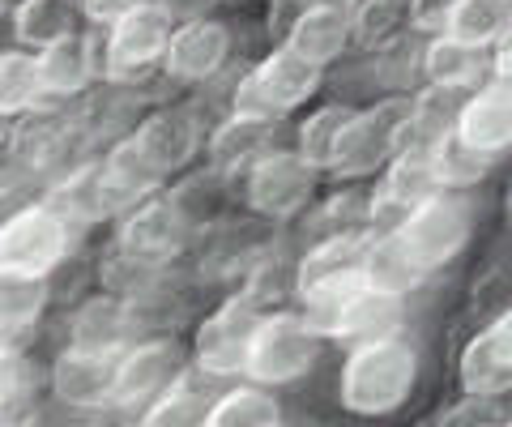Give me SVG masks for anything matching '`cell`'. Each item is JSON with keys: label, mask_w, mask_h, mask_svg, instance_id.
<instances>
[{"label": "cell", "mask_w": 512, "mask_h": 427, "mask_svg": "<svg viewBox=\"0 0 512 427\" xmlns=\"http://www.w3.org/2000/svg\"><path fill=\"white\" fill-rule=\"evenodd\" d=\"M175 376H180V351L175 342H137L124 346L116 359V381H111V402L116 406H150Z\"/></svg>", "instance_id": "cell-11"}, {"label": "cell", "mask_w": 512, "mask_h": 427, "mask_svg": "<svg viewBox=\"0 0 512 427\" xmlns=\"http://www.w3.org/2000/svg\"><path fill=\"white\" fill-rule=\"evenodd\" d=\"M346 43H350V13L342 5L299 9V18L291 26V39H286V47H291L295 56L312 60L316 69H325L329 60H338L346 52Z\"/></svg>", "instance_id": "cell-19"}, {"label": "cell", "mask_w": 512, "mask_h": 427, "mask_svg": "<svg viewBox=\"0 0 512 427\" xmlns=\"http://www.w3.org/2000/svg\"><path fill=\"white\" fill-rule=\"evenodd\" d=\"M436 427H504V423L491 415V402L466 398V402H457L453 410H444Z\"/></svg>", "instance_id": "cell-36"}, {"label": "cell", "mask_w": 512, "mask_h": 427, "mask_svg": "<svg viewBox=\"0 0 512 427\" xmlns=\"http://www.w3.org/2000/svg\"><path fill=\"white\" fill-rule=\"evenodd\" d=\"M397 244L406 248V257L419 265V274H431L448 265L470 240V205L457 197H427L393 227Z\"/></svg>", "instance_id": "cell-5"}, {"label": "cell", "mask_w": 512, "mask_h": 427, "mask_svg": "<svg viewBox=\"0 0 512 427\" xmlns=\"http://www.w3.org/2000/svg\"><path fill=\"white\" fill-rule=\"evenodd\" d=\"M133 141H137V150L150 158V167L158 171V176H171V171H180L192 158V150H197V124H192L188 112L175 107V112L150 116L133 133Z\"/></svg>", "instance_id": "cell-20"}, {"label": "cell", "mask_w": 512, "mask_h": 427, "mask_svg": "<svg viewBox=\"0 0 512 427\" xmlns=\"http://www.w3.org/2000/svg\"><path fill=\"white\" fill-rule=\"evenodd\" d=\"M316 355H320V334L299 312L261 316L244 372L261 385H291L312 368Z\"/></svg>", "instance_id": "cell-6"}, {"label": "cell", "mask_w": 512, "mask_h": 427, "mask_svg": "<svg viewBox=\"0 0 512 427\" xmlns=\"http://www.w3.org/2000/svg\"><path fill=\"white\" fill-rule=\"evenodd\" d=\"M316 188V167L295 150H265L248 171V201L265 218H291L308 205Z\"/></svg>", "instance_id": "cell-8"}, {"label": "cell", "mask_w": 512, "mask_h": 427, "mask_svg": "<svg viewBox=\"0 0 512 427\" xmlns=\"http://www.w3.org/2000/svg\"><path fill=\"white\" fill-rule=\"evenodd\" d=\"M457 112H461V90H444V86L423 90L419 99L410 103V120H406L402 150L431 154L448 133L457 129Z\"/></svg>", "instance_id": "cell-22"}, {"label": "cell", "mask_w": 512, "mask_h": 427, "mask_svg": "<svg viewBox=\"0 0 512 427\" xmlns=\"http://www.w3.org/2000/svg\"><path fill=\"white\" fill-rule=\"evenodd\" d=\"M427 163H431V180H436V188H470V184H478L487 176L491 158L474 154L470 146H461L457 133H448L440 146L427 154Z\"/></svg>", "instance_id": "cell-32"}, {"label": "cell", "mask_w": 512, "mask_h": 427, "mask_svg": "<svg viewBox=\"0 0 512 427\" xmlns=\"http://www.w3.org/2000/svg\"><path fill=\"white\" fill-rule=\"evenodd\" d=\"M47 308V282L35 274L0 270V334H22Z\"/></svg>", "instance_id": "cell-29"}, {"label": "cell", "mask_w": 512, "mask_h": 427, "mask_svg": "<svg viewBox=\"0 0 512 427\" xmlns=\"http://www.w3.org/2000/svg\"><path fill=\"white\" fill-rule=\"evenodd\" d=\"M423 69L431 77V86H444V90H466L483 77V52L478 47H466L448 35H436V43L427 47V60Z\"/></svg>", "instance_id": "cell-30"}, {"label": "cell", "mask_w": 512, "mask_h": 427, "mask_svg": "<svg viewBox=\"0 0 512 427\" xmlns=\"http://www.w3.org/2000/svg\"><path fill=\"white\" fill-rule=\"evenodd\" d=\"M440 188H436V180H431V163H427V154H419V150H397V163H393V171H389V180H384V197H380V205L376 210H397V214H410L419 201H427V197H436ZM397 218V223H402Z\"/></svg>", "instance_id": "cell-27"}, {"label": "cell", "mask_w": 512, "mask_h": 427, "mask_svg": "<svg viewBox=\"0 0 512 427\" xmlns=\"http://www.w3.org/2000/svg\"><path fill=\"white\" fill-rule=\"evenodd\" d=\"M406 120H410V99H384L376 107H367V112H350L338 146H333L329 171L338 180L372 176L376 167H384L402 150Z\"/></svg>", "instance_id": "cell-4"}, {"label": "cell", "mask_w": 512, "mask_h": 427, "mask_svg": "<svg viewBox=\"0 0 512 427\" xmlns=\"http://www.w3.org/2000/svg\"><path fill=\"white\" fill-rule=\"evenodd\" d=\"M171 39V13L163 5H141L124 13L120 22H111L107 39V77L128 82V77L146 73L154 60H163V47Z\"/></svg>", "instance_id": "cell-10"}, {"label": "cell", "mask_w": 512, "mask_h": 427, "mask_svg": "<svg viewBox=\"0 0 512 427\" xmlns=\"http://www.w3.org/2000/svg\"><path fill=\"white\" fill-rule=\"evenodd\" d=\"M184 231L188 223H184L180 205L150 197L146 205H137L128 214V223L120 231V252L133 265H163L184 248Z\"/></svg>", "instance_id": "cell-13"}, {"label": "cell", "mask_w": 512, "mask_h": 427, "mask_svg": "<svg viewBox=\"0 0 512 427\" xmlns=\"http://www.w3.org/2000/svg\"><path fill=\"white\" fill-rule=\"evenodd\" d=\"M363 252L367 240L363 235H329L325 244H316L308 257H303L299 274H295V291L303 295V321H308L316 334H325L333 312H338L350 295L363 282Z\"/></svg>", "instance_id": "cell-2"}, {"label": "cell", "mask_w": 512, "mask_h": 427, "mask_svg": "<svg viewBox=\"0 0 512 427\" xmlns=\"http://www.w3.org/2000/svg\"><path fill=\"white\" fill-rule=\"evenodd\" d=\"M35 69H39V86L52 90V94H77L90 73H94V56H90V43L82 35H69L52 47H43L35 56Z\"/></svg>", "instance_id": "cell-23"}, {"label": "cell", "mask_w": 512, "mask_h": 427, "mask_svg": "<svg viewBox=\"0 0 512 427\" xmlns=\"http://www.w3.org/2000/svg\"><path fill=\"white\" fill-rule=\"evenodd\" d=\"M73 35V0H22L18 9V39L35 43L39 52Z\"/></svg>", "instance_id": "cell-31"}, {"label": "cell", "mask_w": 512, "mask_h": 427, "mask_svg": "<svg viewBox=\"0 0 512 427\" xmlns=\"http://www.w3.org/2000/svg\"><path fill=\"white\" fill-rule=\"evenodd\" d=\"M0 137H5V116H0Z\"/></svg>", "instance_id": "cell-41"}, {"label": "cell", "mask_w": 512, "mask_h": 427, "mask_svg": "<svg viewBox=\"0 0 512 427\" xmlns=\"http://www.w3.org/2000/svg\"><path fill=\"white\" fill-rule=\"evenodd\" d=\"M512 385V316L495 321L474 334L461 351V389L474 402H500Z\"/></svg>", "instance_id": "cell-12"}, {"label": "cell", "mask_w": 512, "mask_h": 427, "mask_svg": "<svg viewBox=\"0 0 512 427\" xmlns=\"http://www.w3.org/2000/svg\"><path fill=\"white\" fill-rule=\"evenodd\" d=\"M457 141L470 146L483 158H500L512 141V90L508 82H491L474 94V99L461 103L457 112Z\"/></svg>", "instance_id": "cell-15"}, {"label": "cell", "mask_w": 512, "mask_h": 427, "mask_svg": "<svg viewBox=\"0 0 512 427\" xmlns=\"http://www.w3.org/2000/svg\"><path fill=\"white\" fill-rule=\"evenodd\" d=\"M265 124H248V120H231L227 129H218L214 137V167L218 171H239V167H248L256 163V158L265 154Z\"/></svg>", "instance_id": "cell-35"}, {"label": "cell", "mask_w": 512, "mask_h": 427, "mask_svg": "<svg viewBox=\"0 0 512 427\" xmlns=\"http://www.w3.org/2000/svg\"><path fill=\"white\" fill-rule=\"evenodd\" d=\"M256 325H261V312L252 308V299H227V304L214 316H205V325L197 329V368L205 376L244 372Z\"/></svg>", "instance_id": "cell-9"}, {"label": "cell", "mask_w": 512, "mask_h": 427, "mask_svg": "<svg viewBox=\"0 0 512 427\" xmlns=\"http://www.w3.org/2000/svg\"><path fill=\"white\" fill-rule=\"evenodd\" d=\"M393 13H397V0H367L363 13H359V35L363 39L380 35V30L393 22Z\"/></svg>", "instance_id": "cell-39"}, {"label": "cell", "mask_w": 512, "mask_h": 427, "mask_svg": "<svg viewBox=\"0 0 512 427\" xmlns=\"http://www.w3.org/2000/svg\"><path fill=\"white\" fill-rule=\"evenodd\" d=\"M453 5L457 0H410V18H414V26H423V30H444V22H448V13H453Z\"/></svg>", "instance_id": "cell-37"}, {"label": "cell", "mask_w": 512, "mask_h": 427, "mask_svg": "<svg viewBox=\"0 0 512 427\" xmlns=\"http://www.w3.org/2000/svg\"><path fill=\"white\" fill-rule=\"evenodd\" d=\"M128 334H133V321H128V308L120 299H90V304L73 316V338L69 346L90 355H120L128 346Z\"/></svg>", "instance_id": "cell-21"}, {"label": "cell", "mask_w": 512, "mask_h": 427, "mask_svg": "<svg viewBox=\"0 0 512 427\" xmlns=\"http://www.w3.org/2000/svg\"><path fill=\"white\" fill-rule=\"evenodd\" d=\"M210 402H214V398L205 393V385L197 381V376L180 372V376H175V381L150 402L141 427H201Z\"/></svg>", "instance_id": "cell-25"}, {"label": "cell", "mask_w": 512, "mask_h": 427, "mask_svg": "<svg viewBox=\"0 0 512 427\" xmlns=\"http://www.w3.org/2000/svg\"><path fill=\"white\" fill-rule=\"evenodd\" d=\"M419 265L406 257V248L397 244V235L389 231L384 240H367V252H363V282L372 291H389V295H410L419 287Z\"/></svg>", "instance_id": "cell-24"}, {"label": "cell", "mask_w": 512, "mask_h": 427, "mask_svg": "<svg viewBox=\"0 0 512 427\" xmlns=\"http://www.w3.org/2000/svg\"><path fill=\"white\" fill-rule=\"evenodd\" d=\"M94 176H99V201H103V214L107 210H128V205L146 201L163 176L150 167V158L137 150L133 137H124L116 150L107 154L103 167H94Z\"/></svg>", "instance_id": "cell-16"}, {"label": "cell", "mask_w": 512, "mask_h": 427, "mask_svg": "<svg viewBox=\"0 0 512 427\" xmlns=\"http://www.w3.org/2000/svg\"><path fill=\"white\" fill-rule=\"evenodd\" d=\"M278 423H282V410L274 402V393L244 385L214 398L201 427H278Z\"/></svg>", "instance_id": "cell-28"}, {"label": "cell", "mask_w": 512, "mask_h": 427, "mask_svg": "<svg viewBox=\"0 0 512 427\" xmlns=\"http://www.w3.org/2000/svg\"><path fill=\"white\" fill-rule=\"evenodd\" d=\"M440 35L483 52L487 43L508 35V0H457Z\"/></svg>", "instance_id": "cell-26"}, {"label": "cell", "mask_w": 512, "mask_h": 427, "mask_svg": "<svg viewBox=\"0 0 512 427\" xmlns=\"http://www.w3.org/2000/svg\"><path fill=\"white\" fill-rule=\"evenodd\" d=\"M116 359L120 355H90V351L69 346L52 368L56 398L69 402V406H82V410L107 406L111 402V381H116Z\"/></svg>", "instance_id": "cell-18"}, {"label": "cell", "mask_w": 512, "mask_h": 427, "mask_svg": "<svg viewBox=\"0 0 512 427\" xmlns=\"http://www.w3.org/2000/svg\"><path fill=\"white\" fill-rule=\"evenodd\" d=\"M69 252V223L52 205H26L0 227V270L47 278Z\"/></svg>", "instance_id": "cell-7"}, {"label": "cell", "mask_w": 512, "mask_h": 427, "mask_svg": "<svg viewBox=\"0 0 512 427\" xmlns=\"http://www.w3.org/2000/svg\"><path fill=\"white\" fill-rule=\"evenodd\" d=\"M346 120H350V107H320L316 116L303 120V129H299V150H295V154L303 158V163H312L316 171L329 167L333 146H338Z\"/></svg>", "instance_id": "cell-34"}, {"label": "cell", "mask_w": 512, "mask_h": 427, "mask_svg": "<svg viewBox=\"0 0 512 427\" xmlns=\"http://www.w3.org/2000/svg\"><path fill=\"white\" fill-rule=\"evenodd\" d=\"M402 321H406V299L402 295L359 287L338 312H333L325 334L338 338V342H350V346H367V342L397 338L402 334Z\"/></svg>", "instance_id": "cell-14"}, {"label": "cell", "mask_w": 512, "mask_h": 427, "mask_svg": "<svg viewBox=\"0 0 512 427\" xmlns=\"http://www.w3.org/2000/svg\"><path fill=\"white\" fill-rule=\"evenodd\" d=\"M43 94L39 86V69H35V56L26 52H0V116H13V112H26Z\"/></svg>", "instance_id": "cell-33"}, {"label": "cell", "mask_w": 512, "mask_h": 427, "mask_svg": "<svg viewBox=\"0 0 512 427\" xmlns=\"http://www.w3.org/2000/svg\"><path fill=\"white\" fill-rule=\"evenodd\" d=\"M227 52H231L227 26H218V22H188L180 30H171V39L163 47V60H167L171 77L201 82V77H210V73L222 69Z\"/></svg>", "instance_id": "cell-17"}, {"label": "cell", "mask_w": 512, "mask_h": 427, "mask_svg": "<svg viewBox=\"0 0 512 427\" xmlns=\"http://www.w3.org/2000/svg\"><path fill=\"white\" fill-rule=\"evenodd\" d=\"M320 90V69L312 60L295 56L291 47H282L269 60H261L235 90V120L248 124H278L286 112H295L299 103H308Z\"/></svg>", "instance_id": "cell-3"}, {"label": "cell", "mask_w": 512, "mask_h": 427, "mask_svg": "<svg viewBox=\"0 0 512 427\" xmlns=\"http://www.w3.org/2000/svg\"><path fill=\"white\" fill-rule=\"evenodd\" d=\"M137 5L141 0H82L86 18H94V22H120L124 13H133Z\"/></svg>", "instance_id": "cell-40"}, {"label": "cell", "mask_w": 512, "mask_h": 427, "mask_svg": "<svg viewBox=\"0 0 512 427\" xmlns=\"http://www.w3.org/2000/svg\"><path fill=\"white\" fill-rule=\"evenodd\" d=\"M18 393H22V359L9 346H0V410L18 398Z\"/></svg>", "instance_id": "cell-38"}, {"label": "cell", "mask_w": 512, "mask_h": 427, "mask_svg": "<svg viewBox=\"0 0 512 427\" xmlns=\"http://www.w3.org/2000/svg\"><path fill=\"white\" fill-rule=\"evenodd\" d=\"M419 381V351L402 338L355 346L342 368V406L355 415H389Z\"/></svg>", "instance_id": "cell-1"}]
</instances>
